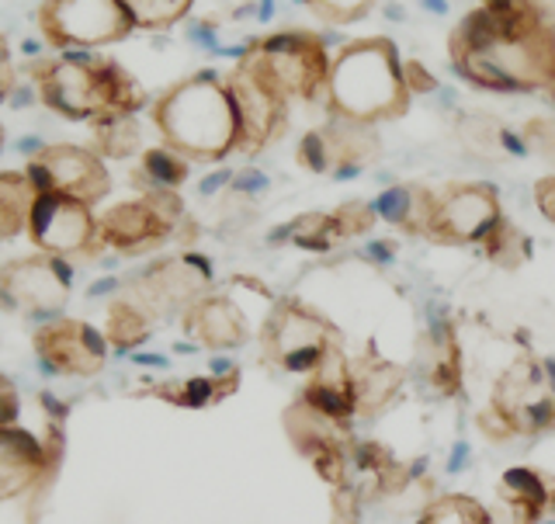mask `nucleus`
<instances>
[{"mask_svg": "<svg viewBox=\"0 0 555 524\" xmlns=\"http://www.w3.org/2000/svg\"><path fill=\"white\" fill-rule=\"evenodd\" d=\"M434 205H438V191H430L424 184H392L372 202L375 216L382 222L396 226L410 237H427L430 233V219H434Z\"/></svg>", "mask_w": 555, "mask_h": 524, "instance_id": "nucleus-21", "label": "nucleus"}, {"mask_svg": "<svg viewBox=\"0 0 555 524\" xmlns=\"http://www.w3.org/2000/svg\"><path fill=\"white\" fill-rule=\"evenodd\" d=\"M132 361H135V365H153V369H164V365H167L160 355H135Z\"/></svg>", "mask_w": 555, "mask_h": 524, "instance_id": "nucleus-47", "label": "nucleus"}, {"mask_svg": "<svg viewBox=\"0 0 555 524\" xmlns=\"http://www.w3.org/2000/svg\"><path fill=\"white\" fill-rule=\"evenodd\" d=\"M271 240H292L295 247H302V251H330L334 247L340 237V226H337V216L334 213H306L299 216L295 222L282 226Z\"/></svg>", "mask_w": 555, "mask_h": 524, "instance_id": "nucleus-30", "label": "nucleus"}, {"mask_svg": "<svg viewBox=\"0 0 555 524\" xmlns=\"http://www.w3.org/2000/svg\"><path fill=\"white\" fill-rule=\"evenodd\" d=\"M60 448L28 427H0V503L28 497L52 480Z\"/></svg>", "mask_w": 555, "mask_h": 524, "instance_id": "nucleus-16", "label": "nucleus"}, {"mask_svg": "<svg viewBox=\"0 0 555 524\" xmlns=\"http://www.w3.org/2000/svg\"><path fill=\"white\" fill-rule=\"evenodd\" d=\"M243 56L278 87V94L288 104L292 101L312 104L326 98L330 56L320 35H312L306 28H285L250 42L243 49Z\"/></svg>", "mask_w": 555, "mask_h": 524, "instance_id": "nucleus-5", "label": "nucleus"}, {"mask_svg": "<svg viewBox=\"0 0 555 524\" xmlns=\"http://www.w3.org/2000/svg\"><path fill=\"white\" fill-rule=\"evenodd\" d=\"M94 136H98V150L101 156H112V161H129L132 153L143 146V129H139L135 115H112L94 122Z\"/></svg>", "mask_w": 555, "mask_h": 524, "instance_id": "nucleus-32", "label": "nucleus"}, {"mask_svg": "<svg viewBox=\"0 0 555 524\" xmlns=\"http://www.w3.org/2000/svg\"><path fill=\"white\" fill-rule=\"evenodd\" d=\"M392 254H396V243H392V240H375L372 247H369V257L378 260V265H386V260H392Z\"/></svg>", "mask_w": 555, "mask_h": 524, "instance_id": "nucleus-44", "label": "nucleus"}, {"mask_svg": "<svg viewBox=\"0 0 555 524\" xmlns=\"http://www.w3.org/2000/svg\"><path fill=\"white\" fill-rule=\"evenodd\" d=\"M500 219H503V205L493 184L486 181L448 184L444 191H438L427 240L451 243V247H479Z\"/></svg>", "mask_w": 555, "mask_h": 524, "instance_id": "nucleus-12", "label": "nucleus"}, {"mask_svg": "<svg viewBox=\"0 0 555 524\" xmlns=\"http://www.w3.org/2000/svg\"><path fill=\"white\" fill-rule=\"evenodd\" d=\"M74 268L66 257L31 254L0 265V309L25 320H56L69 303Z\"/></svg>", "mask_w": 555, "mask_h": 524, "instance_id": "nucleus-7", "label": "nucleus"}, {"mask_svg": "<svg viewBox=\"0 0 555 524\" xmlns=\"http://www.w3.org/2000/svg\"><path fill=\"white\" fill-rule=\"evenodd\" d=\"M212 285V265L202 254H178L167 260H156L153 268L139 271L135 278L126 282V295L143 306L153 320L173 317V312H184L195 299L208 292Z\"/></svg>", "mask_w": 555, "mask_h": 524, "instance_id": "nucleus-11", "label": "nucleus"}, {"mask_svg": "<svg viewBox=\"0 0 555 524\" xmlns=\"http://www.w3.org/2000/svg\"><path fill=\"white\" fill-rule=\"evenodd\" d=\"M416 524H496L490 508L468 494H444L434 497L427 508L416 514Z\"/></svg>", "mask_w": 555, "mask_h": 524, "instance_id": "nucleus-31", "label": "nucleus"}, {"mask_svg": "<svg viewBox=\"0 0 555 524\" xmlns=\"http://www.w3.org/2000/svg\"><path fill=\"white\" fill-rule=\"evenodd\" d=\"M403 56L392 39H358L347 42L330 60L326 77V108L330 115L378 126L386 118H399L410 104Z\"/></svg>", "mask_w": 555, "mask_h": 524, "instance_id": "nucleus-2", "label": "nucleus"}, {"mask_svg": "<svg viewBox=\"0 0 555 524\" xmlns=\"http://www.w3.org/2000/svg\"><path fill=\"white\" fill-rule=\"evenodd\" d=\"M403 389V369L378 355H364L361 365H354V393H358V413H378L386 410Z\"/></svg>", "mask_w": 555, "mask_h": 524, "instance_id": "nucleus-25", "label": "nucleus"}, {"mask_svg": "<svg viewBox=\"0 0 555 524\" xmlns=\"http://www.w3.org/2000/svg\"><path fill=\"white\" fill-rule=\"evenodd\" d=\"M184 334L205 352H236L250 341V320L230 292H205L181 312Z\"/></svg>", "mask_w": 555, "mask_h": 524, "instance_id": "nucleus-17", "label": "nucleus"}, {"mask_svg": "<svg viewBox=\"0 0 555 524\" xmlns=\"http://www.w3.org/2000/svg\"><path fill=\"white\" fill-rule=\"evenodd\" d=\"M135 28H170L191 11L195 0H118Z\"/></svg>", "mask_w": 555, "mask_h": 524, "instance_id": "nucleus-33", "label": "nucleus"}, {"mask_svg": "<svg viewBox=\"0 0 555 524\" xmlns=\"http://www.w3.org/2000/svg\"><path fill=\"white\" fill-rule=\"evenodd\" d=\"M548 94H552V101H555V77H552V87H548Z\"/></svg>", "mask_w": 555, "mask_h": 524, "instance_id": "nucleus-49", "label": "nucleus"}, {"mask_svg": "<svg viewBox=\"0 0 555 524\" xmlns=\"http://www.w3.org/2000/svg\"><path fill=\"white\" fill-rule=\"evenodd\" d=\"M361 497L351 486H337L334 490V524H361Z\"/></svg>", "mask_w": 555, "mask_h": 524, "instance_id": "nucleus-36", "label": "nucleus"}, {"mask_svg": "<svg viewBox=\"0 0 555 524\" xmlns=\"http://www.w3.org/2000/svg\"><path fill=\"white\" fill-rule=\"evenodd\" d=\"M451 66L462 80L496 94L548 91L555 77V25L534 0L514 8H476L448 35Z\"/></svg>", "mask_w": 555, "mask_h": 524, "instance_id": "nucleus-1", "label": "nucleus"}, {"mask_svg": "<svg viewBox=\"0 0 555 524\" xmlns=\"http://www.w3.org/2000/svg\"><path fill=\"white\" fill-rule=\"evenodd\" d=\"M455 132H459V143L486 164H500V161H507V156L528 153V143H520V136H514L500 118L482 115V112L462 115L455 122Z\"/></svg>", "mask_w": 555, "mask_h": 524, "instance_id": "nucleus-23", "label": "nucleus"}, {"mask_svg": "<svg viewBox=\"0 0 555 524\" xmlns=\"http://www.w3.org/2000/svg\"><path fill=\"white\" fill-rule=\"evenodd\" d=\"M222 184H233L230 170H219V174H212V178H205L202 181V195H216V188H222Z\"/></svg>", "mask_w": 555, "mask_h": 524, "instance_id": "nucleus-45", "label": "nucleus"}, {"mask_svg": "<svg viewBox=\"0 0 555 524\" xmlns=\"http://www.w3.org/2000/svg\"><path fill=\"white\" fill-rule=\"evenodd\" d=\"M188 181V156L170 146H153L143 153L135 170V184L143 191H178Z\"/></svg>", "mask_w": 555, "mask_h": 524, "instance_id": "nucleus-28", "label": "nucleus"}, {"mask_svg": "<svg viewBox=\"0 0 555 524\" xmlns=\"http://www.w3.org/2000/svg\"><path fill=\"white\" fill-rule=\"evenodd\" d=\"M39 365L56 379H94L108 365V337L83 320L56 317L31 330Z\"/></svg>", "mask_w": 555, "mask_h": 524, "instance_id": "nucleus-14", "label": "nucleus"}, {"mask_svg": "<svg viewBox=\"0 0 555 524\" xmlns=\"http://www.w3.org/2000/svg\"><path fill=\"white\" fill-rule=\"evenodd\" d=\"M542 372H545V382H548V393L555 396V358H542Z\"/></svg>", "mask_w": 555, "mask_h": 524, "instance_id": "nucleus-46", "label": "nucleus"}, {"mask_svg": "<svg viewBox=\"0 0 555 524\" xmlns=\"http://www.w3.org/2000/svg\"><path fill=\"white\" fill-rule=\"evenodd\" d=\"M39 94L52 112L74 122H101L112 115H135L143 108V87L112 60L46 63L39 66Z\"/></svg>", "mask_w": 555, "mask_h": 524, "instance_id": "nucleus-4", "label": "nucleus"}, {"mask_svg": "<svg viewBox=\"0 0 555 524\" xmlns=\"http://www.w3.org/2000/svg\"><path fill=\"white\" fill-rule=\"evenodd\" d=\"M534 205H538V213L555 226V174L534 181Z\"/></svg>", "mask_w": 555, "mask_h": 524, "instance_id": "nucleus-39", "label": "nucleus"}, {"mask_svg": "<svg viewBox=\"0 0 555 524\" xmlns=\"http://www.w3.org/2000/svg\"><path fill=\"white\" fill-rule=\"evenodd\" d=\"M178 191H143L139 199L118 202L98 216L101 247H115L118 254H146L164 247L181 226Z\"/></svg>", "mask_w": 555, "mask_h": 524, "instance_id": "nucleus-8", "label": "nucleus"}, {"mask_svg": "<svg viewBox=\"0 0 555 524\" xmlns=\"http://www.w3.org/2000/svg\"><path fill=\"white\" fill-rule=\"evenodd\" d=\"M153 122L164 146L178 150L188 161H225L240 146V122L230 87L212 69L181 80L156 101Z\"/></svg>", "mask_w": 555, "mask_h": 524, "instance_id": "nucleus-3", "label": "nucleus"}, {"mask_svg": "<svg viewBox=\"0 0 555 524\" xmlns=\"http://www.w3.org/2000/svg\"><path fill=\"white\" fill-rule=\"evenodd\" d=\"M42 31L60 49H94L121 42L135 28L118 0H46Z\"/></svg>", "mask_w": 555, "mask_h": 524, "instance_id": "nucleus-13", "label": "nucleus"}, {"mask_svg": "<svg viewBox=\"0 0 555 524\" xmlns=\"http://www.w3.org/2000/svg\"><path fill=\"white\" fill-rule=\"evenodd\" d=\"M150 334L153 317L143 306H135L129 295H121V299L108 306V330H104V337H108L115 352H135L139 344L150 341Z\"/></svg>", "mask_w": 555, "mask_h": 524, "instance_id": "nucleus-27", "label": "nucleus"}, {"mask_svg": "<svg viewBox=\"0 0 555 524\" xmlns=\"http://www.w3.org/2000/svg\"><path fill=\"white\" fill-rule=\"evenodd\" d=\"M264 355L288 375H312L326 361V355L340 344L334 323H326L317 309L299 299L274 303L264 330H260Z\"/></svg>", "mask_w": 555, "mask_h": 524, "instance_id": "nucleus-6", "label": "nucleus"}, {"mask_svg": "<svg viewBox=\"0 0 555 524\" xmlns=\"http://www.w3.org/2000/svg\"><path fill=\"white\" fill-rule=\"evenodd\" d=\"M299 164L312 174H334V150H330L323 129H309L299 143Z\"/></svg>", "mask_w": 555, "mask_h": 524, "instance_id": "nucleus-35", "label": "nucleus"}, {"mask_svg": "<svg viewBox=\"0 0 555 524\" xmlns=\"http://www.w3.org/2000/svg\"><path fill=\"white\" fill-rule=\"evenodd\" d=\"M416 372L438 396L462 393V352L455 337V323L444 312L430 309L427 330L416 347Z\"/></svg>", "mask_w": 555, "mask_h": 524, "instance_id": "nucleus-19", "label": "nucleus"}, {"mask_svg": "<svg viewBox=\"0 0 555 524\" xmlns=\"http://www.w3.org/2000/svg\"><path fill=\"white\" fill-rule=\"evenodd\" d=\"M0 146H4V129H0Z\"/></svg>", "mask_w": 555, "mask_h": 524, "instance_id": "nucleus-50", "label": "nucleus"}, {"mask_svg": "<svg viewBox=\"0 0 555 524\" xmlns=\"http://www.w3.org/2000/svg\"><path fill=\"white\" fill-rule=\"evenodd\" d=\"M468 462H473V448H468V442H455V445H451V456H448V473H465Z\"/></svg>", "mask_w": 555, "mask_h": 524, "instance_id": "nucleus-42", "label": "nucleus"}, {"mask_svg": "<svg viewBox=\"0 0 555 524\" xmlns=\"http://www.w3.org/2000/svg\"><path fill=\"white\" fill-rule=\"evenodd\" d=\"M302 404L320 413L323 421L347 427L358 417V393H354V365L347 361L344 347L337 344L334 352L326 355V361L317 372L306 379V386L299 393Z\"/></svg>", "mask_w": 555, "mask_h": 524, "instance_id": "nucleus-18", "label": "nucleus"}, {"mask_svg": "<svg viewBox=\"0 0 555 524\" xmlns=\"http://www.w3.org/2000/svg\"><path fill=\"white\" fill-rule=\"evenodd\" d=\"M486 8H514V4H525V0H482Z\"/></svg>", "mask_w": 555, "mask_h": 524, "instance_id": "nucleus-48", "label": "nucleus"}, {"mask_svg": "<svg viewBox=\"0 0 555 524\" xmlns=\"http://www.w3.org/2000/svg\"><path fill=\"white\" fill-rule=\"evenodd\" d=\"M240 386V372L233 375H191L181 382H164V386H153L150 393L156 399H164L170 407H181V410H205V407H216L222 404L225 396H233Z\"/></svg>", "mask_w": 555, "mask_h": 524, "instance_id": "nucleus-24", "label": "nucleus"}, {"mask_svg": "<svg viewBox=\"0 0 555 524\" xmlns=\"http://www.w3.org/2000/svg\"><path fill=\"white\" fill-rule=\"evenodd\" d=\"M225 87H230L236 122H240L236 153L254 156L260 150H268L288 129V101L278 94V87L243 52L236 56L233 74L225 77Z\"/></svg>", "mask_w": 555, "mask_h": 524, "instance_id": "nucleus-9", "label": "nucleus"}, {"mask_svg": "<svg viewBox=\"0 0 555 524\" xmlns=\"http://www.w3.org/2000/svg\"><path fill=\"white\" fill-rule=\"evenodd\" d=\"M35 188L25 170H0V243L28 230Z\"/></svg>", "mask_w": 555, "mask_h": 524, "instance_id": "nucleus-26", "label": "nucleus"}, {"mask_svg": "<svg viewBox=\"0 0 555 524\" xmlns=\"http://www.w3.org/2000/svg\"><path fill=\"white\" fill-rule=\"evenodd\" d=\"M28 181L39 191H63L69 199H80L87 205H98L112 191V174L94 150H83L74 143H56L46 146L39 156H31Z\"/></svg>", "mask_w": 555, "mask_h": 524, "instance_id": "nucleus-15", "label": "nucleus"}, {"mask_svg": "<svg viewBox=\"0 0 555 524\" xmlns=\"http://www.w3.org/2000/svg\"><path fill=\"white\" fill-rule=\"evenodd\" d=\"M28 240L39 254L77 257L101 247L94 205L69 199L63 191H39L28 213Z\"/></svg>", "mask_w": 555, "mask_h": 524, "instance_id": "nucleus-10", "label": "nucleus"}, {"mask_svg": "<svg viewBox=\"0 0 555 524\" xmlns=\"http://www.w3.org/2000/svg\"><path fill=\"white\" fill-rule=\"evenodd\" d=\"M330 150H334V178H354L361 167H369L378 161V136L372 126H361V122L330 115L326 126H320Z\"/></svg>", "mask_w": 555, "mask_h": 524, "instance_id": "nucleus-22", "label": "nucleus"}, {"mask_svg": "<svg viewBox=\"0 0 555 524\" xmlns=\"http://www.w3.org/2000/svg\"><path fill=\"white\" fill-rule=\"evenodd\" d=\"M17 417H22V393L8 375H0V427H14Z\"/></svg>", "mask_w": 555, "mask_h": 524, "instance_id": "nucleus-37", "label": "nucleus"}, {"mask_svg": "<svg viewBox=\"0 0 555 524\" xmlns=\"http://www.w3.org/2000/svg\"><path fill=\"white\" fill-rule=\"evenodd\" d=\"M479 251H482V257L490 260V265H496V268H503V271H517V268H525L528 265V257H531V240H528V233L520 230V226H514L507 216H503L493 230H490V237H486L482 243H479Z\"/></svg>", "mask_w": 555, "mask_h": 524, "instance_id": "nucleus-29", "label": "nucleus"}, {"mask_svg": "<svg viewBox=\"0 0 555 524\" xmlns=\"http://www.w3.org/2000/svg\"><path fill=\"white\" fill-rule=\"evenodd\" d=\"M528 139L538 146V153H545L548 161H555V126L552 122H531Z\"/></svg>", "mask_w": 555, "mask_h": 524, "instance_id": "nucleus-40", "label": "nucleus"}, {"mask_svg": "<svg viewBox=\"0 0 555 524\" xmlns=\"http://www.w3.org/2000/svg\"><path fill=\"white\" fill-rule=\"evenodd\" d=\"M496 494L511 514V524H542L555 517V476L534 465H514L500 476Z\"/></svg>", "mask_w": 555, "mask_h": 524, "instance_id": "nucleus-20", "label": "nucleus"}, {"mask_svg": "<svg viewBox=\"0 0 555 524\" xmlns=\"http://www.w3.org/2000/svg\"><path fill=\"white\" fill-rule=\"evenodd\" d=\"M11 60H8V46H4V39H0V101L8 98V91H11Z\"/></svg>", "mask_w": 555, "mask_h": 524, "instance_id": "nucleus-43", "label": "nucleus"}, {"mask_svg": "<svg viewBox=\"0 0 555 524\" xmlns=\"http://www.w3.org/2000/svg\"><path fill=\"white\" fill-rule=\"evenodd\" d=\"M403 69H406L410 94H430V91H438V80H434V74H430V69H424L416 60H406Z\"/></svg>", "mask_w": 555, "mask_h": 524, "instance_id": "nucleus-38", "label": "nucleus"}, {"mask_svg": "<svg viewBox=\"0 0 555 524\" xmlns=\"http://www.w3.org/2000/svg\"><path fill=\"white\" fill-rule=\"evenodd\" d=\"M323 25H354L375 8V0H302Z\"/></svg>", "mask_w": 555, "mask_h": 524, "instance_id": "nucleus-34", "label": "nucleus"}, {"mask_svg": "<svg viewBox=\"0 0 555 524\" xmlns=\"http://www.w3.org/2000/svg\"><path fill=\"white\" fill-rule=\"evenodd\" d=\"M233 191L236 195H260V191H268V178L257 167H247L233 178Z\"/></svg>", "mask_w": 555, "mask_h": 524, "instance_id": "nucleus-41", "label": "nucleus"}]
</instances>
